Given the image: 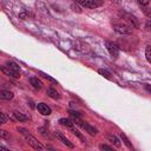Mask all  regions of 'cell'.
Returning <instances> with one entry per match:
<instances>
[{
	"instance_id": "4",
	"label": "cell",
	"mask_w": 151,
	"mask_h": 151,
	"mask_svg": "<svg viewBox=\"0 0 151 151\" xmlns=\"http://www.w3.org/2000/svg\"><path fill=\"white\" fill-rule=\"evenodd\" d=\"M112 27L117 33H120V34H131L132 33V27L130 25H126L123 22H113Z\"/></svg>"
},
{
	"instance_id": "29",
	"label": "cell",
	"mask_w": 151,
	"mask_h": 151,
	"mask_svg": "<svg viewBox=\"0 0 151 151\" xmlns=\"http://www.w3.org/2000/svg\"><path fill=\"white\" fill-rule=\"evenodd\" d=\"M145 88L151 93V85H147V84H146V85H145Z\"/></svg>"
},
{
	"instance_id": "12",
	"label": "cell",
	"mask_w": 151,
	"mask_h": 151,
	"mask_svg": "<svg viewBox=\"0 0 151 151\" xmlns=\"http://www.w3.org/2000/svg\"><path fill=\"white\" fill-rule=\"evenodd\" d=\"M29 83H31V85H32L34 88H37V90L41 88V86H42V83H41L37 77H31V78H29Z\"/></svg>"
},
{
	"instance_id": "25",
	"label": "cell",
	"mask_w": 151,
	"mask_h": 151,
	"mask_svg": "<svg viewBox=\"0 0 151 151\" xmlns=\"http://www.w3.org/2000/svg\"><path fill=\"white\" fill-rule=\"evenodd\" d=\"M0 137H1V138H9V134H8L6 131L1 130V131H0Z\"/></svg>"
},
{
	"instance_id": "8",
	"label": "cell",
	"mask_w": 151,
	"mask_h": 151,
	"mask_svg": "<svg viewBox=\"0 0 151 151\" xmlns=\"http://www.w3.org/2000/svg\"><path fill=\"white\" fill-rule=\"evenodd\" d=\"M74 47H76V50H78L81 53H88L90 52V46L84 41H79V40L76 41L74 42Z\"/></svg>"
},
{
	"instance_id": "20",
	"label": "cell",
	"mask_w": 151,
	"mask_h": 151,
	"mask_svg": "<svg viewBox=\"0 0 151 151\" xmlns=\"http://www.w3.org/2000/svg\"><path fill=\"white\" fill-rule=\"evenodd\" d=\"M70 129H71V132H72V133H73V134H76V136H77V137H78V138H79V139H81V140H83V142H84V140H85V139H84V137H83V136H81V134H80V132H79V131H78V130H76V129H74V127H73V126H72V127H70Z\"/></svg>"
},
{
	"instance_id": "17",
	"label": "cell",
	"mask_w": 151,
	"mask_h": 151,
	"mask_svg": "<svg viewBox=\"0 0 151 151\" xmlns=\"http://www.w3.org/2000/svg\"><path fill=\"white\" fill-rule=\"evenodd\" d=\"M120 137H122V139H123V142H124V144L129 147V149H133V146H132V144L130 143V140H129V138L123 133V132H120Z\"/></svg>"
},
{
	"instance_id": "24",
	"label": "cell",
	"mask_w": 151,
	"mask_h": 151,
	"mask_svg": "<svg viewBox=\"0 0 151 151\" xmlns=\"http://www.w3.org/2000/svg\"><path fill=\"white\" fill-rule=\"evenodd\" d=\"M0 118H1V120H0V123H1V124H5V123L7 122V116H6L4 112H1V113H0Z\"/></svg>"
},
{
	"instance_id": "23",
	"label": "cell",
	"mask_w": 151,
	"mask_h": 151,
	"mask_svg": "<svg viewBox=\"0 0 151 151\" xmlns=\"http://www.w3.org/2000/svg\"><path fill=\"white\" fill-rule=\"evenodd\" d=\"M40 74H41V76H44V77H45L46 79H48V80H51L52 83H55V84H57V80H55V79H53V78H52L51 76H48V74H46V73H42V72H40Z\"/></svg>"
},
{
	"instance_id": "9",
	"label": "cell",
	"mask_w": 151,
	"mask_h": 151,
	"mask_svg": "<svg viewBox=\"0 0 151 151\" xmlns=\"http://www.w3.org/2000/svg\"><path fill=\"white\" fill-rule=\"evenodd\" d=\"M37 110H38L39 113H41L42 116H48V114H51V112H52L51 107L47 106L45 103H39V104L37 105Z\"/></svg>"
},
{
	"instance_id": "28",
	"label": "cell",
	"mask_w": 151,
	"mask_h": 151,
	"mask_svg": "<svg viewBox=\"0 0 151 151\" xmlns=\"http://www.w3.org/2000/svg\"><path fill=\"white\" fill-rule=\"evenodd\" d=\"M145 25H146V28H147V29H149V31L151 32V21H150V20H147Z\"/></svg>"
},
{
	"instance_id": "19",
	"label": "cell",
	"mask_w": 151,
	"mask_h": 151,
	"mask_svg": "<svg viewBox=\"0 0 151 151\" xmlns=\"http://www.w3.org/2000/svg\"><path fill=\"white\" fill-rule=\"evenodd\" d=\"M98 73L101 74V76H104V77L107 78V79H110V77H111V73H110L107 70H104V68H99V70H98Z\"/></svg>"
},
{
	"instance_id": "6",
	"label": "cell",
	"mask_w": 151,
	"mask_h": 151,
	"mask_svg": "<svg viewBox=\"0 0 151 151\" xmlns=\"http://www.w3.org/2000/svg\"><path fill=\"white\" fill-rule=\"evenodd\" d=\"M76 123L80 126V127H83L84 130H86L90 134H92V136H94V134H97L98 133V130L96 129V127H93L92 125H90L88 123H85V122H81L79 118H76Z\"/></svg>"
},
{
	"instance_id": "16",
	"label": "cell",
	"mask_w": 151,
	"mask_h": 151,
	"mask_svg": "<svg viewBox=\"0 0 151 151\" xmlns=\"http://www.w3.org/2000/svg\"><path fill=\"white\" fill-rule=\"evenodd\" d=\"M59 123H60L61 125L66 126V127H72V126H73V123H72L70 119H66V118H61V119L59 120Z\"/></svg>"
},
{
	"instance_id": "18",
	"label": "cell",
	"mask_w": 151,
	"mask_h": 151,
	"mask_svg": "<svg viewBox=\"0 0 151 151\" xmlns=\"http://www.w3.org/2000/svg\"><path fill=\"white\" fill-rule=\"evenodd\" d=\"M145 57H146V60L151 64V46L150 45L146 46V48H145Z\"/></svg>"
},
{
	"instance_id": "30",
	"label": "cell",
	"mask_w": 151,
	"mask_h": 151,
	"mask_svg": "<svg viewBox=\"0 0 151 151\" xmlns=\"http://www.w3.org/2000/svg\"><path fill=\"white\" fill-rule=\"evenodd\" d=\"M112 2H114V4H120V0H111Z\"/></svg>"
},
{
	"instance_id": "26",
	"label": "cell",
	"mask_w": 151,
	"mask_h": 151,
	"mask_svg": "<svg viewBox=\"0 0 151 151\" xmlns=\"http://www.w3.org/2000/svg\"><path fill=\"white\" fill-rule=\"evenodd\" d=\"M138 2H139L142 6H146V5L150 2V0H138Z\"/></svg>"
},
{
	"instance_id": "5",
	"label": "cell",
	"mask_w": 151,
	"mask_h": 151,
	"mask_svg": "<svg viewBox=\"0 0 151 151\" xmlns=\"http://www.w3.org/2000/svg\"><path fill=\"white\" fill-rule=\"evenodd\" d=\"M79 4L87 8H97L104 4V0H78Z\"/></svg>"
},
{
	"instance_id": "11",
	"label": "cell",
	"mask_w": 151,
	"mask_h": 151,
	"mask_svg": "<svg viewBox=\"0 0 151 151\" xmlns=\"http://www.w3.org/2000/svg\"><path fill=\"white\" fill-rule=\"evenodd\" d=\"M12 98H13V92H11L8 90L0 91V99H2V100H9Z\"/></svg>"
},
{
	"instance_id": "13",
	"label": "cell",
	"mask_w": 151,
	"mask_h": 151,
	"mask_svg": "<svg viewBox=\"0 0 151 151\" xmlns=\"http://www.w3.org/2000/svg\"><path fill=\"white\" fill-rule=\"evenodd\" d=\"M106 138H107V140H109V142H111L114 146L120 147V142H119V139H118L114 134H107V137H106Z\"/></svg>"
},
{
	"instance_id": "1",
	"label": "cell",
	"mask_w": 151,
	"mask_h": 151,
	"mask_svg": "<svg viewBox=\"0 0 151 151\" xmlns=\"http://www.w3.org/2000/svg\"><path fill=\"white\" fill-rule=\"evenodd\" d=\"M18 131L25 137V139H26V143L28 144V145H31L33 149H35V150H39V151H44L45 150V146L44 145H41L40 144V142H38V139L37 138H34L26 129H24V127H19L18 129Z\"/></svg>"
},
{
	"instance_id": "14",
	"label": "cell",
	"mask_w": 151,
	"mask_h": 151,
	"mask_svg": "<svg viewBox=\"0 0 151 151\" xmlns=\"http://www.w3.org/2000/svg\"><path fill=\"white\" fill-rule=\"evenodd\" d=\"M13 114H14V118H15L17 120H19V122H26V120H28V117L25 116L24 113L19 112V111H14Z\"/></svg>"
},
{
	"instance_id": "21",
	"label": "cell",
	"mask_w": 151,
	"mask_h": 151,
	"mask_svg": "<svg viewBox=\"0 0 151 151\" xmlns=\"http://www.w3.org/2000/svg\"><path fill=\"white\" fill-rule=\"evenodd\" d=\"M143 12H144V14L147 17V18H150L151 19V8H149V7H145V6H143Z\"/></svg>"
},
{
	"instance_id": "3",
	"label": "cell",
	"mask_w": 151,
	"mask_h": 151,
	"mask_svg": "<svg viewBox=\"0 0 151 151\" xmlns=\"http://www.w3.org/2000/svg\"><path fill=\"white\" fill-rule=\"evenodd\" d=\"M118 14H119V17H120L122 19H124L125 21H127L129 25H130L132 28H139V20H138L133 14L127 13V12H125V11H120Z\"/></svg>"
},
{
	"instance_id": "10",
	"label": "cell",
	"mask_w": 151,
	"mask_h": 151,
	"mask_svg": "<svg viewBox=\"0 0 151 151\" xmlns=\"http://www.w3.org/2000/svg\"><path fill=\"white\" fill-rule=\"evenodd\" d=\"M55 136H57V138H58L63 144H65L67 147H71V149H72V147L74 146V145H73V143H71V142H70V140H68V139H67V138H66V137H65L60 131H55Z\"/></svg>"
},
{
	"instance_id": "27",
	"label": "cell",
	"mask_w": 151,
	"mask_h": 151,
	"mask_svg": "<svg viewBox=\"0 0 151 151\" xmlns=\"http://www.w3.org/2000/svg\"><path fill=\"white\" fill-rule=\"evenodd\" d=\"M70 114L72 116V117H76V118H79L80 116H79V113L78 112H76V111H70Z\"/></svg>"
},
{
	"instance_id": "22",
	"label": "cell",
	"mask_w": 151,
	"mask_h": 151,
	"mask_svg": "<svg viewBox=\"0 0 151 151\" xmlns=\"http://www.w3.org/2000/svg\"><path fill=\"white\" fill-rule=\"evenodd\" d=\"M99 147H100V150H107V151L113 150V146H110V145H106V144H101Z\"/></svg>"
},
{
	"instance_id": "15",
	"label": "cell",
	"mask_w": 151,
	"mask_h": 151,
	"mask_svg": "<svg viewBox=\"0 0 151 151\" xmlns=\"http://www.w3.org/2000/svg\"><path fill=\"white\" fill-rule=\"evenodd\" d=\"M47 94H48L51 98H53V99H59V98H60L59 93H58L54 88H52V87H50V88L47 90Z\"/></svg>"
},
{
	"instance_id": "2",
	"label": "cell",
	"mask_w": 151,
	"mask_h": 151,
	"mask_svg": "<svg viewBox=\"0 0 151 151\" xmlns=\"http://www.w3.org/2000/svg\"><path fill=\"white\" fill-rule=\"evenodd\" d=\"M2 71L6 74H8L13 78H19L20 77V66L18 64L13 63V61H7L5 64V66H2Z\"/></svg>"
},
{
	"instance_id": "7",
	"label": "cell",
	"mask_w": 151,
	"mask_h": 151,
	"mask_svg": "<svg viewBox=\"0 0 151 151\" xmlns=\"http://www.w3.org/2000/svg\"><path fill=\"white\" fill-rule=\"evenodd\" d=\"M105 46H106V48H107V51H109V53H110V55L112 58H118L119 48H118V46L116 44H113L111 41H105Z\"/></svg>"
}]
</instances>
